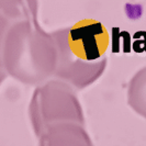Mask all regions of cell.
<instances>
[{"label":"cell","instance_id":"cell-1","mask_svg":"<svg viewBox=\"0 0 146 146\" xmlns=\"http://www.w3.org/2000/svg\"><path fill=\"white\" fill-rule=\"evenodd\" d=\"M100 27L101 24L97 22H90V24H86L84 27H80L79 29L74 30V42L78 41L77 46L74 47V50L77 52L76 54L86 58L92 59L101 55L102 52L106 51L108 44L106 30H100L96 35H94Z\"/></svg>","mask_w":146,"mask_h":146},{"label":"cell","instance_id":"cell-2","mask_svg":"<svg viewBox=\"0 0 146 146\" xmlns=\"http://www.w3.org/2000/svg\"><path fill=\"white\" fill-rule=\"evenodd\" d=\"M130 103L141 115L146 117V68L142 69L132 80Z\"/></svg>","mask_w":146,"mask_h":146}]
</instances>
